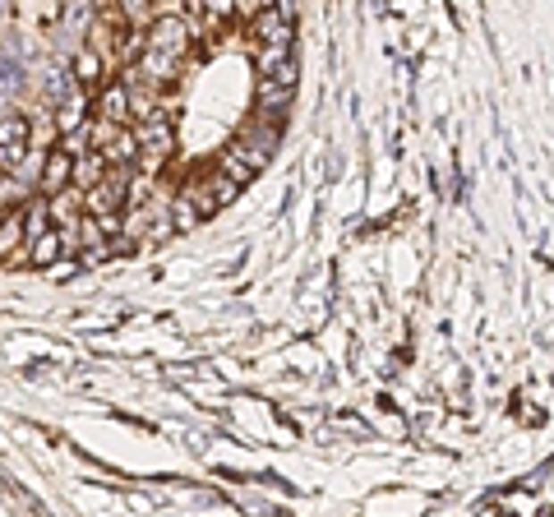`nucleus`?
Wrapping results in <instances>:
<instances>
[{
  "instance_id": "nucleus-4",
  "label": "nucleus",
  "mask_w": 554,
  "mask_h": 517,
  "mask_svg": "<svg viewBox=\"0 0 554 517\" xmlns=\"http://www.w3.org/2000/svg\"><path fill=\"white\" fill-rule=\"evenodd\" d=\"M70 176H74V153H51L46 157V167H42V189L46 195H61V189L70 185Z\"/></svg>"
},
{
  "instance_id": "nucleus-13",
  "label": "nucleus",
  "mask_w": 554,
  "mask_h": 517,
  "mask_svg": "<svg viewBox=\"0 0 554 517\" xmlns=\"http://www.w3.org/2000/svg\"><path fill=\"white\" fill-rule=\"evenodd\" d=\"M138 153V139H134V134L130 129H116V139H111V148H106V157L111 162H116V167H121V162H130Z\"/></svg>"
},
{
  "instance_id": "nucleus-7",
  "label": "nucleus",
  "mask_w": 554,
  "mask_h": 517,
  "mask_svg": "<svg viewBox=\"0 0 554 517\" xmlns=\"http://www.w3.org/2000/svg\"><path fill=\"white\" fill-rule=\"evenodd\" d=\"M172 70H176V56H166V51H153L148 46L134 74H148V79H157V84H162V79H172Z\"/></svg>"
},
{
  "instance_id": "nucleus-14",
  "label": "nucleus",
  "mask_w": 554,
  "mask_h": 517,
  "mask_svg": "<svg viewBox=\"0 0 554 517\" xmlns=\"http://www.w3.org/2000/svg\"><path fill=\"white\" fill-rule=\"evenodd\" d=\"M83 23H88V0H70V14H65V38L70 42L83 38Z\"/></svg>"
},
{
  "instance_id": "nucleus-10",
  "label": "nucleus",
  "mask_w": 554,
  "mask_h": 517,
  "mask_svg": "<svg viewBox=\"0 0 554 517\" xmlns=\"http://www.w3.org/2000/svg\"><path fill=\"white\" fill-rule=\"evenodd\" d=\"M204 213H208V208H199V204H194L189 195H180V199H176V208H172V217H176V231H189V227L199 222Z\"/></svg>"
},
{
  "instance_id": "nucleus-6",
  "label": "nucleus",
  "mask_w": 554,
  "mask_h": 517,
  "mask_svg": "<svg viewBox=\"0 0 554 517\" xmlns=\"http://www.w3.org/2000/svg\"><path fill=\"white\" fill-rule=\"evenodd\" d=\"M102 116L111 125H125L130 121V84H116V88L102 93Z\"/></svg>"
},
{
  "instance_id": "nucleus-5",
  "label": "nucleus",
  "mask_w": 554,
  "mask_h": 517,
  "mask_svg": "<svg viewBox=\"0 0 554 517\" xmlns=\"http://www.w3.org/2000/svg\"><path fill=\"white\" fill-rule=\"evenodd\" d=\"M138 148H144L153 162H162V157H172V129L166 125H157V121H148V125H138Z\"/></svg>"
},
{
  "instance_id": "nucleus-15",
  "label": "nucleus",
  "mask_w": 554,
  "mask_h": 517,
  "mask_svg": "<svg viewBox=\"0 0 554 517\" xmlns=\"http://www.w3.org/2000/svg\"><path fill=\"white\" fill-rule=\"evenodd\" d=\"M74 79H83V84H97L102 79V65L93 51H74Z\"/></svg>"
},
{
  "instance_id": "nucleus-12",
  "label": "nucleus",
  "mask_w": 554,
  "mask_h": 517,
  "mask_svg": "<svg viewBox=\"0 0 554 517\" xmlns=\"http://www.w3.org/2000/svg\"><path fill=\"white\" fill-rule=\"evenodd\" d=\"M55 125H61L65 134H74V129L83 125V97H79V93H70V97L61 102V121H55Z\"/></svg>"
},
{
  "instance_id": "nucleus-3",
  "label": "nucleus",
  "mask_w": 554,
  "mask_h": 517,
  "mask_svg": "<svg viewBox=\"0 0 554 517\" xmlns=\"http://www.w3.org/2000/svg\"><path fill=\"white\" fill-rule=\"evenodd\" d=\"M153 51H166V56H185V23L180 19H157L153 23V38H148Z\"/></svg>"
},
{
  "instance_id": "nucleus-17",
  "label": "nucleus",
  "mask_w": 554,
  "mask_h": 517,
  "mask_svg": "<svg viewBox=\"0 0 554 517\" xmlns=\"http://www.w3.org/2000/svg\"><path fill=\"white\" fill-rule=\"evenodd\" d=\"M121 5H125L130 19H144V0H121Z\"/></svg>"
},
{
  "instance_id": "nucleus-2",
  "label": "nucleus",
  "mask_w": 554,
  "mask_h": 517,
  "mask_svg": "<svg viewBox=\"0 0 554 517\" xmlns=\"http://www.w3.org/2000/svg\"><path fill=\"white\" fill-rule=\"evenodd\" d=\"M125 195H130V176H125V171H111V176H102V180L93 185L88 208L102 213V217H111V213H116V208L125 204Z\"/></svg>"
},
{
  "instance_id": "nucleus-16",
  "label": "nucleus",
  "mask_w": 554,
  "mask_h": 517,
  "mask_svg": "<svg viewBox=\"0 0 554 517\" xmlns=\"http://www.w3.org/2000/svg\"><path fill=\"white\" fill-rule=\"evenodd\" d=\"M277 14H282L287 23H296V14H300V0H277Z\"/></svg>"
},
{
  "instance_id": "nucleus-9",
  "label": "nucleus",
  "mask_w": 554,
  "mask_h": 517,
  "mask_svg": "<svg viewBox=\"0 0 554 517\" xmlns=\"http://www.w3.org/2000/svg\"><path fill=\"white\" fill-rule=\"evenodd\" d=\"M51 208H46V199H38V204H28V213H23V231H28V240H38V236H46L51 227Z\"/></svg>"
},
{
  "instance_id": "nucleus-11",
  "label": "nucleus",
  "mask_w": 554,
  "mask_h": 517,
  "mask_svg": "<svg viewBox=\"0 0 554 517\" xmlns=\"http://www.w3.org/2000/svg\"><path fill=\"white\" fill-rule=\"evenodd\" d=\"M55 254H61V236H55V231H46V236H38V240H33V259H28V263L46 268Z\"/></svg>"
},
{
  "instance_id": "nucleus-18",
  "label": "nucleus",
  "mask_w": 554,
  "mask_h": 517,
  "mask_svg": "<svg viewBox=\"0 0 554 517\" xmlns=\"http://www.w3.org/2000/svg\"><path fill=\"white\" fill-rule=\"evenodd\" d=\"M259 5H264V0H236L240 14H259Z\"/></svg>"
},
{
  "instance_id": "nucleus-19",
  "label": "nucleus",
  "mask_w": 554,
  "mask_h": 517,
  "mask_svg": "<svg viewBox=\"0 0 554 517\" xmlns=\"http://www.w3.org/2000/svg\"><path fill=\"white\" fill-rule=\"evenodd\" d=\"M0 19H5V0H0Z\"/></svg>"
},
{
  "instance_id": "nucleus-8",
  "label": "nucleus",
  "mask_w": 554,
  "mask_h": 517,
  "mask_svg": "<svg viewBox=\"0 0 554 517\" xmlns=\"http://www.w3.org/2000/svg\"><path fill=\"white\" fill-rule=\"evenodd\" d=\"M19 222H23L19 213H5V217H0V259H10V254L19 250V240L28 236V231H23Z\"/></svg>"
},
{
  "instance_id": "nucleus-1",
  "label": "nucleus",
  "mask_w": 554,
  "mask_h": 517,
  "mask_svg": "<svg viewBox=\"0 0 554 517\" xmlns=\"http://www.w3.org/2000/svg\"><path fill=\"white\" fill-rule=\"evenodd\" d=\"M28 153V121L23 116H5L0 121V171H14Z\"/></svg>"
}]
</instances>
